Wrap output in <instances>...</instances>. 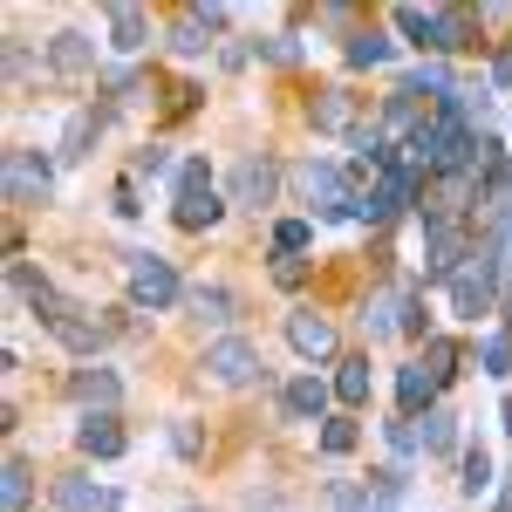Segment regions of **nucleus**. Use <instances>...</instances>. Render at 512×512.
I'll use <instances>...</instances> for the list:
<instances>
[{"instance_id":"f257e3e1","label":"nucleus","mask_w":512,"mask_h":512,"mask_svg":"<svg viewBox=\"0 0 512 512\" xmlns=\"http://www.w3.org/2000/svg\"><path fill=\"white\" fill-rule=\"evenodd\" d=\"M48 192H55V164L41 151H7L0 158V198L7 205H41Z\"/></svg>"},{"instance_id":"f03ea898","label":"nucleus","mask_w":512,"mask_h":512,"mask_svg":"<svg viewBox=\"0 0 512 512\" xmlns=\"http://www.w3.org/2000/svg\"><path fill=\"white\" fill-rule=\"evenodd\" d=\"M219 212H226V205L212 192V171H205V158H192L178 171V212H171V219H178L185 233H205V226H219Z\"/></svg>"},{"instance_id":"7ed1b4c3","label":"nucleus","mask_w":512,"mask_h":512,"mask_svg":"<svg viewBox=\"0 0 512 512\" xmlns=\"http://www.w3.org/2000/svg\"><path fill=\"white\" fill-rule=\"evenodd\" d=\"M294 185H301V198H308V205H315L321 219H355V192H349V178H342V171H335V164H301V171H294Z\"/></svg>"},{"instance_id":"20e7f679","label":"nucleus","mask_w":512,"mask_h":512,"mask_svg":"<svg viewBox=\"0 0 512 512\" xmlns=\"http://www.w3.org/2000/svg\"><path fill=\"white\" fill-rule=\"evenodd\" d=\"M178 294H185V287H178V274H171V260H158V253H137V260H130V301H137V308L158 315V308L178 301Z\"/></svg>"},{"instance_id":"39448f33","label":"nucleus","mask_w":512,"mask_h":512,"mask_svg":"<svg viewBox=\"0 0 512 512\" xmlns=\"http://www.w3.org/2000/svg\"><path fill=\"white\" fill-rule=\"evenodd\" d=\"M205 376H212V383H226V390H239V383H253V376H260V349H253V342H239V335H226V342H212V349H205Z\"/></svg>"},{"instance_id":"423d86ee","label":"nucleus","mask_w":512,"mask_h":512,"mask_svg":"<svg viewBox=\"0 0 512 512\" xmlns=\"http://www.w3.org/2000/svg\"><path fill=\"white\" fill-rule=\"evenodd\" d=\"M424 233H431L424 280H458V260H472V246H465V226H458V219H437V226H424Z\"/></svg>"},{"instance_id":"0eeeda50","label":"nucleus","mask_w":512,"mask_h":512,"mask_svg":"<svg viewBox=\"0 0 512 512\" xmlns=\"http://www.w3.org/2000/svg\"><path fill=\"white\" fill-rule=\"evenodd\" d=\"M274 192H280V164L274 158H246L233 171V205H253V212H260V205H274Z\"/></svg>"},{"instance_id":"6e6552de","label":"nucleus","mask_w":512,"mask_h":512,"mask_svg":"<svg viewBox=\"0 0 512 512\" xmlns=\"http://www.w3.org/2000/svg\"><path fill=\"white\" fill-rule=\"evenodd\" d=\"M55 512H117V492L96 478H55Z\"/></svg>"},{"instance_id":"1a4fd4ad","label":"nucleus","mask_w":512,"mask_h":512,"mask_svg":"<svg viewBox=\"0 0 512 512\" xmlns=\"http://www.w3.org/2000/svg\"><path fill=\"white\" fill-rule=\"evenodd\" d=\"M287 342L321 362V355H335V321L315 315V308H301V315H287Z\"/></svg>"},{"instance_id":"9d476101","label":"nucleus","mask_w":512,"mask_h":512,"mask_svg":"<svg viewBox=\"0 0 512 512\" xmlns=\"http://www.w3.org/2000/svg\"><path fill=\"white\" fill-rule=\"evenodd\" d=\"M396 28L417 41V48H437V55H451V48H444V7H396Z\"/></svg>"},{"instance_id":"9b49d317","label":"nucleus","mask_w":512,"mask_h":512,"mask_svg":"<svg viewBox=\"0 0 512 512\" xmlns=\"http://www.w3.org/2000/svg\"><path fill=\"white\" fill-rule=\"evenodd\" d=\"M48 69H55V76H89V69H96L89 35H76V28H69V35H55V41H48Z\"/></svg>"},{"instance_id":"f8f14e48","label":"nucleus","mask_w":512,"mask_h":512,"mask_svg":"<svg viewBox=\"0 0 512 512\" xmlns=\"http://www.w3.org/2000/svg\"><path fill=\"white\" fill-rule=\"evenodd\" d=\"M69 396H76V403H96V410L110 417V403L123 396V383L110 369H76V376H69Z\"/></svg>"},{"instance_id":"ddd939ff","label":"nucleus","mask_w":512,"mask_h":512,"mask_svg":"<svg viewBox=\"0 0 512 512\" xmlns=\"http://www.w3.org/2000/svg\"><path fill=\"white\" fill-rule=\"evenodd\" d=\"M76 444L89 451V458H123V444H130V437H123L117 417H89V424L76 431Z\"/></svg>"},{"instance_id":"4468645a","label":"nucleus","mask_w":512,"mask_h":512,"mask_svg":"<svg viewBox=\"0 0 512 512\" xmlns=\"http://www.w3.org/2000/svg\"><path fill=\"white\" fill-rule=\"evenodd\" d=\"M28 492H35V465L14 451L7 472H0V512H28Z\"/></svg>"},{"instance_id":"2eb2a0df","label":"nucleus","mask_w":512,"mask_h":512,"mask_svg":"<svg viewBox=\"0 0 512 512\" xmlns=\"http://www.w3.org/2000/svg\"><path fill=\"white\" fill-rule=\"evenodd\" d=\"M431 396H437V383H431V369H424V362H410V369L396 376V403H403V417L431 410Z\"/></svg>"},{"instance_id":"dca6fc26","label":"nucleus","mask_w":512,"mask_h":512,"mask_svg":"<svg viewBox=\"0 0 512 512\" xmlns=\"http://www.w3.org/2000/svg\"><path fill=\"white\" fill-rule=\"evenodd\" d=\"M144 35H151V21H144V7H110V48H123V55H130V48H144Z\"/></svg>"},{"instance_id":"f3484780","label":"nucleus","mask_w":512,"mask_h":512,"mask_svg":"<svg viewBox=\"0 0 512 512\" xmlns=\"http://www.w3.org/2000/svg\"><path fill=\"white\" fill-rule=\"evenodd\" d=\"M96 130H103V110H76V117H69V130H62V158H69V164H76V158H89Z\"/></svg>"},{"instance_id":"a211bd4d","label":"nucleus","mask_w":512,"mask_h":512,"mask_svg":"<svg viewBox=\"0 0 512 512\" xmlns=\"http://www.w3.org/2000/svg\"><path fill=\"white\" fill-rule=\"evenodd\" d=\"M383 130H390V137H403V130L417 137V130H424V123H417V89H410V82H403L390 103H383Z\"/></svg>"},{"instance_id":"6ab92c4d","label":"nucleus","mask_w":512,"mask_h":512,"mask_svg":"<svg viewBox=\"0 0 512 512\" xmlns=\"http://www.w3.org/2000/svg\"><path fill=\"white\" fill-rule=\"evenodd\" d=\"M417 444H424V451H437V458H444V451H458V417H451V410H424Z\"/></svg>"},{"instance_id":"aec40b11","label":"nucleus","mask_w":512,"mask_h":512,"mask_svg":"<svg viewBox=\"0 0 512 512\" xmlns=\"http://www.w3.org/2000/svg\"><path fill=\"white\" fill-rule=\"evenodd\" d=\"M335 396H342L349 410H362V403H369V355H349V362H342V376H335Z\"/></svg>"},{"instance_id":"412c9836","label":"nucleus","mask_w":512,"mask_h":512,"mask_svg":"<svg viewBox=\"0 0 512 512\" xmlns=\"http://www.w3.org/2000/svg\"><path fill=\"white\" fill-rule=\"evenodd\" d=\"M287 410H294V417H321V410H328V383L294 376V383H287Z\"/></svg>"},{"instance_id":"4be33fe9","label":"nucleus","mask_w":512,"mask_h":512,"mask_svg":"<svg viewBox=\"0 0 512 512\" xmlns=\"http://www.w3.org/2000/svg\"><path fill=\"white\" fill-rule=\"evenodd\" d=\"M349 123H355V96L349 89H328L315 103V130H349Z\"/></svg>"},{"instance_id":"5701e85b","label":"nucleus","mask_w":512,"mask_h":512,"mask_svg":"<svg viewBox=\"0 0 512 512\" xmlns=\"http://www.w3.org/2000/svg\"><path fill=\"white\" fill-rule=\"evenodd\" d=\"M424 369H431V383L444 390V383L458 376V342H444V335H431V342H424Z\"/></svg>"},{"instance_id":"b1692460","label":"nucleus","mask_w":512,"mask_h":512,"mask_svg":"<svg viewBox=\"0 0 512 512\" xmlns=\"http://www.w3.org/2000/svg\"><path fill=\"white\" fill-rule=\"evenodd\" d=\"M349 62H355V69H376V62H390V35H376V28L349 35Z\"/></svg>"},{"instance_id":"393cba45","label":"nucleus","mask_w":512,"mask_h":512,"mask_svg":"<svg viewBox=\"0 0 512 512\" xmlns=\"http://www.w3.org/2000/svg\"><path fill=\"white\" fill-rule=\"evenodd\" d=\"M192 315L198 321H233V294L226 287H192Z\"/></svg>"},{"instance_id":"a878e982","label":"nucleus","mask_w":512,"mask_h":512,"mask_svg":"<svg viewBox=\"0 0 512 512\" xmlns=\"http://www.w3.org/2000/svg\"><path fill=\"white\" fill-rule=\"evenodd\" d=\"M308 239H315L308 219H280V226H274V253H280V260H294V253H308Z\"/></svg>"},{"instance_id":"bb28decb","label":"nucleus","mask_w":512,"mask_h":512,"mask_svg":"<svg viewBox=\"0 0 512 512\" xmlns=\"http://www.w3.org/2000/svg\"><path fill=\"white\" fill-rule=\"evenodd\" d=\"M321 451H328V458H349L355 451V424L349 417H328V424H321Z\"/></svg>"},{"instance_id":"cd10ccee","label":"nucleus","mask_w":512,"mask_h":512,"mask_svg":"<svg viewBox=\"0 0 512 512\" xmlns=\"http://www.w3.org/2000/svg\"><path fill=\"white\" fill-rule=\"evenodd\" d=\"M478 362H485V376H512V335H485Z\"/></svg>"},{"instance_id":"c85d7f7f","label":"nucleus","mask_w":512,"mask_h":512,"mask_svg":"<svg viewBox=\"0 0 512 512\" xmlns=\"http://www.w3.org/2000/svg\"><path fill=\"white\" fill-rule=\"evenodd\" d=\"M185 14H192L198 28H205V35H212V28H226V21H233V7H219V0H192V7H185Z\"/></svg>"},{"instance_id":"c756f323","label":"nucleus","mask_w":512,"mask_h":512,"mask_svg":"<svg viewBox=\"0 0 512 512\" xmlns=\"http://www.w3.org/2000/svg\"><path fill=\"white\" fill-rule=\"evenodd\" d=\"M485 485H492V458H485V451H465V492H485Z\"/></svg>"},{"instance_id":"7c9ffc66","label":"nucleus","mask_w":512,"mask_h":512,"mask_svg":"<svg viewBox=\"0 0 512 512\" xmlns=\"http://www.w3.org/2000/svg\"><path fill=\"white\" fill-rule=\"evenodd\" d=\"M171 48H178V55H198V48H205V28H198L192 14H185V21L171 28Z\"/></svg>"},{"instance_id":"2f4dec72","label":"nucleus","mask_w":512,"mask_h":512,"mask_svg":"<svg viewBox=\"0 0 512 512\" xmlns=\"http://www.w3.org/2000/svg\"><path fill=\"white\" fill-rule=\"evenodd\" d=\"M158 171H171V158H164V144H151V151H137V164H130V178H158Z\"/></svg>"},{"instance_id":"473e14b6","label":"nucleus","mask_w":512,"mask_h":512,"mask_svg":"<svg viewBox=\"0 0 512 512\" xmlns=\"http://www.w3.org/2000/svg\"><path fill=\"white\" fill-rule=\"evenodd\" d=\"M403 335H424V294H403V315H396Z\"/></svg>"},{"instance_id":"72a5a7b5","label":"nucleus","mask_w":512,"mask_h":512,"mask_svg":"<svg viewBox=\"0 0 512 512\" xmlns=\"http://www.w3.org/2000/svg\"><path fill=\"white\" fill-rule=\"evenodd\" d=\"M117 212H123V219H137V212H144V205H137V178H123V185H117Z\"/></svg>"},{"instance_id":"f704fd0d","label":"nucleus","mask_w":512,"mask_h":512,"mask_svg":"<svg viewBox=\"0 0 512 512\" xmlns=\"http://www.w3.org/2000/svg\"><path fill=\"white\" fill-rule=\"evenodd\" d=\"M274 280H280V287H301L308 267H301V260H274Z\"/></svg>"},{"instance_id":"c9c22d12","label":"nucleus","mask_w":512,"mask_h":512,"mask_svg":"<svg viewBox=\"0 0 512 512\" xmlns=\"http://www.w3.org/2000/svg\"><path fill=\"white\" fill-rule=\"evenodd\" d=\"M390 444H396V458H410V451H417V431H410V424H390Z\"/></svg>"},{"instance_id":"e433bc0d","label":"nucleus","mask_w":512,"mask_h":512,"mask_svg":"<svg viewBox=\"0 0 512 512\" xmlns=\"http://www.w3.org/2000/svg\"><path fill=\"white\" fill-rule=\"evenodd\" d=\"M492 76H499V82L512 89V55H499V62H492Z\"/></svg>"},{"instance_id":"4c0bfd02","label":"nucleus","mask_w":512,"mask_h":512,"mask_svg":"<svg viewBox=\"0 0 512 512\" xmlns=\"http://www.w3.org/2000/svg\"><path fill=\"white\" fill-rule=\"evenodd\" d=\"M506 321H512V301H506Z\"/></svg>"}]
</instances>
